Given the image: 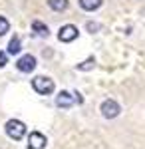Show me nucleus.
<instances>
[{
  "label": "nucleus",
  "instance_id": "obj_13",
  "mask_svg": "<svg viewBox=\"0 0 145 149\" xmlns=\"http://www.w3.org/2000/svg\"><path fill=\"white\" fill-rule=\"evenodd\" d=\"M6 60H8V54L6 52H0V68L6 66Z\"/></svg>",
  "mask_w": 145,
  "mask_h": 149
},
{
  "label": "nucleus",
  "instance_id": "obj_3",
  "mask_svg": "<svg viewBox=\"0 0 145 149\" xmlns=\"http://www.w3.org/2000/svg\"><path fill=\"white\" fill-rule=\"evenodd\" d=\"M119 111H121V107H119V103L115 102V100H105V102L101 103V115L107 117V119L117 117Z\"/></svg>",
  "mask_w": 145,
  "mask_h": 149
},
{
  "label": "nucleus",
  "instance_id": "obj_10",
  "mask_svg": "<svg viewBox=\"0 0 145 149\" xmlns=\"http://www.w3.org/2000/svg\"><path fill=\"white\" fill-rule=\"evenodd\" d=\"M68 4H70L68 0H48V6L56 12H64L68 8Z\"/></svg>",
  "mask_w": 145,
  "mask_h": 149
},
{
  "label": "nucleus",
  "instance_id": "obj_15",
  "mask_svg": "<svg viewBox=\"0 0 145 149\" xmlns=\"http://www.w3.org/2000/svg\"><path fill=\"white\" fill-rule=\"evenodd\" d=\"M88 28H89V30H98L100 26H98V24H93V22H89V24H88Z\"/></svg>",
  "mask_w": 145,
  "mask_h": 149
},
{
  "label": "nucleus",
  "instance_id": "obj_7",
  "mask_svg": "<svg viewBox=\"0 0 145 149\" xmlns=\"http://www.w3.org/2000/svg\"><path fill=\"white\" fill-rule=\"evenodd\" d=\"M74 102H76V100H74V97H72V93L70 92H60L56 95V105L58 107H72V105H74Z\"/></svg>",
  "mask_w": 145,
  "mask_h": 149
},
{
  "label": "nucleus",
  "instance_id": "obj_8",
  "mask_svg": "<svg viewBox=\"0 0 145 149\" xmlns=\"http://www.w3.org/2000/svg\"><path fill=\"white\" fill-rule=\"evenodd\" d=\"M79 6L88 12H93L101 6V0H79Z\"/></svg>",
  "mask_w": 145,
  "mask_h": 149
},
{
  "label": "nucleus",
  "instance_id": "obj_9",
  "mask_svg": "<svg viewBox=\"0 0 145 149\" xmlns=\"http://www.w3.org/2000/svg\"><path fill=\"white\" fill-rule=\"evenodd\" d=\"M20 46H22V44H20V38H18V36H14V38L10 40V44H8V50H6V54H12V56H16V54L22 50Z\"/></svg>",
  "mask_w": 145,
  "mask_h": 149
},
{
  "label": "nucleus",
  "instance_id": "obj_5",
  "mask_svg": "<svg viewBox=\"0 0 145 149\" xmlns=\"http://www.w3.org/2000/svg\"><path fill=\"white\" fill-rule=\"evenodd\" d=\"M78 34H79V30L74 26V24H66V26L60 28L58 38H60V42H74V40L78 38Z\"/></svg>",
  "mask_w": 145,
  "mask_h": 149
},
{
  "label": "nucleus",
  "instance_id": "obj_4",
  "mask_svg": "<svg viewBox=\"0 0 145 149\" xmlns=\"http://www.w3.org/2000/svg\"><path fill=\"white\" fill-rule=\"evenodd\" d=\"M16 68L20 70L22 74H30V72H34V68H36V58H34L32 54H24L22 58H18Z\"/></svg>",
  "mask_w": 145,
  "mask_h": 149
},
{
  "label": "nucleus",
  "instance_id": "obj_1",
  "mask_svg": "<svg viewBox=\"0 0 145 149\" xmlns=\"http://www.w3.org/2000/svg\"><path fill=\"white\" fill-rule=\"evenodd\" d=\"M32 88L40 95H50L54 92V80L52 78H46V76H36L32 80Z\"/></svg>",
  "mask_w": 145,
  "mask_h": 149
},
{
  "label": "nucleus",
  "instance_id": "obj_12",
  "mask_svg": "<svg viewBox=\"0 0 145 149\" xmlns=\"http://www.w3.org/2000/svg\"><path fill=\"white\" fill-rule=\"evenodd\" d=\"M8 30H10V22H8L4 16H0V36H4Z\"/></svg>",
  "mask_w": 145,
  "mask_h": 149
},
{
  "label": "nucleus",
  "instance_id": "obj_6",
  "mask_svg": "<svg viewBox=\"0 0 145 149\" xmlns=\"http://www.w3.org/2000/svg\"><path fill=\"white\" fill-rule=\"evenodd\" d=\"M46 137L40 131H32L30 137H28V149H44L46 147Z\"/></svg>",
  "mask_w": 145,
  "mask_h": 149
},
{
  "label": "nucleus",
  "instance_id": "obj_2",
  "mask_svg": "<svg viewBox=\"0 0 145 149\" xmlns=\"http://www.w3.org/2000/svg\"><path fill=\"white\" fill-rule=\"evenodd\" d=\"M6 135L10 139H16V141H20V139L26 135V125H24L20 119H10V121H6Z\"/></svg>",
  "mask_w": 145,
  "mask_h": 149
},
{
  "label": "nucleus",
  "instance_id": "obj_14",
  "mask_svg": "<svg viewBox=\"0 0 145 149\" xmlns=\"http://www.w3.org/2000/svg\"><path fill=\"white\" fill-rule=\"evenodd\" d=\"M91 64H93V58H89L88 62H84V64H82L79 68H82V70H89V68H91Z\"/></svg>",
  "mask_w": 145,
  "mask_h": 149
},
{
  "label": "nucleus",
  "instance_id": "obj_11",
  "mask_svg": "<svg viewBox=\"0 0 145 149\" xmlns=\"http://www.w3.org/2000/svg\"><path fill=\"white\" fill-rule=\"evenodd\" d=\"M32 30H34L38 36H48V34H50L48 26H46V24H42L40 20H34V22H32Z\"/></svg>",
  "mask_w": 145,
  "mask_h": 149
}]
</instances>
